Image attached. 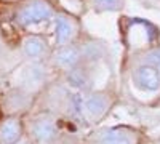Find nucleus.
I'll list each match as a JSON object with an SVG mask.
<instances>
[{
  "label": "nucleus",
  "instance_id": "nucleus-4",
  "mask_svg": "<svg viewBox=\"0 0 160 144\" xmlns=\"http://www.w3.org/2000/svg\"><path fill=\"white\" fill-rule=\"evenodd\" d=\"M138 136L128 128H109L99 135V144H136Z\"/></svg>",
  "mask_w": 160,
  "mask_h": 144
},
{
  "label": "nucleus",
  "instance_id": "nucleus-13",
  "mask_svg": "<svg viewBox=\"0 0 160 144\" xmlns=\"http://www.w3.org/2000/svg\"><path fill=\"white\" fill-rule=\"evenodd\" d=\"M149 58H151V61H152L151 64H154V66H155V67H157V69L160 71V50L154 51V53H152V55H151Z\"/></svg>",
  "mask_w": 160,
  "mask_h": 144
},
{
  "label": "nucleus",
  "instance_id": "nucleus-1",
  "mask_svg": "<svg viewBox=\"0 0 160 144\" xmlns=\"http://www.w3.org/2000/svg\"><path fill=\"white\" fill-rule=\"evenodd\" d=\"M53 16V10L45 0H31L22 5L15 15V21L21 27H32V26L50 21Z\"/></svg>",
  "mask_w": 160,
  "mask_h": 144
},
{
  "label": "nucleus",
  "instance_id": "nucleus-11",
  "mask_svg": "<svg viewBox=\"0 0 160 144\" xmlns=\"http://www.w3.org/2000/svg\"><path fill=\"white\" fill-rule=\"evenodd\" d=\"M68 82L74 88H87L90 85V75L83 69L74 67L68 72Z\"/></svg>",
  "mask_w": 160,
  "mask_h": 144
},
{
  "label": "nucleus",
  "instance_id": "nucleus-2",
  "mask_svg": "<svg viewBox=\"0 0 160 144\" xmlns=\"http://www.w3.org/2000/svg\"><path fill=\"white\" fill-rule=\"evenodd\" d=\"M133 83L141 91L154 93L160 88V71L151 62L141 64L133 72Z\"/></svg>",
  "mask_w": 160,
  "mask_h": 144
},
{
  "label": "nucleus",
  "instance_id": "nucleus-3",
  "mask_svg": "<svg viewBox=\"0 0 160 144\" xmlns=\"http://www.w3.org/2000/svg\"><path fill=\"white\" fill-rule=\"evenodd\" d=\"M31 132H32V136L35 138V141H38L40 144H50L58 136V128H56L55 122L50 119H45V117L32 122Z\"/></svg>",
  "mask_w": 160,
  "mask_h": 144
},
{
  "label": "nucleus",
  "instance_id": "nucleus-9",
  "mask_svg": "<svg viewBox=\"0 0 160 144\" xmlns=\"http://www.w3.org/2000/svg\"><path fill=\"white\" fill-rule=\"evenodd\" d=\"M109 107V99L106 95L101 93H93L85 99V112L91 120H98L106 114Z\"/></svg>",
  "mask_w": 160,
  "mask_h": 144
},
{
  "label": "nucleus",
  "instance_id": "nucleus-7",
  "mask_svg": "<svg viewBox=\"0 0 160 144\" xmlns=\"http://www.w3.org/2000/svg\"><path fill=\"white\" fill-rule=\"evenodd\" d=\"M21 122L16 117H7L0 122V144H15L21 139Z\"/></svg>",
  "mask_w": 160,
  "mask_h": 144
},
{
  "label": "nucleus",
  "instance_id": "nucleus-6",
  "mask_svg": "<svg viewBox=\"0 0 160 144\" xmlns=\"http://www.w3.org/2000/svg\"><path fill=\"white\" fill-rule=\"evenodd\" d=\"M19 80H21V85L24 88H29V90L37 88L45 80V69L37 62H31V64H28V66H24L21 69Z\"/></svg>",
  "mask_w": 160,
  "mask_h": 144
},
{
  "label": "nucleus",
  "instance_id": "nucleus-5",
  "mask_svg": "<svg viewBox=\"0 0 160 144\" xmlns=\"http://www.w3.org/2000/svg\"><path fill=\"white\" fill-rule=\"evenodd\" d=\"M55 64L61 69H74L77 67L80 61H82V51H80L77 47H72V45H64L61 47L56 53H55Z\"/></svg>",
  "mask_w": 160,
  "mask_h": 144
},
{
  "label": "nucleus",
  "instance_id": "nucleus-10",
  "mask_svg": "<svg viewBox=\"0 0 160 144\" xmlns=\"http://www.w3.org/2000/svg\"><path fill=\"white\" fill-rule=\"evenodd\" d=\"M45 48H47L45 42L40 37H37V35H29V37H26L22 40V53H24L26 58H29V59L40 58L43 55Z\"/></svg>",
  "mask_w": 160,
  "mask_h": 144
},
{
  "label": "nucleus",
  "instance_id": "nucleus-14",
  "mask_svg": "<svg viewBox=\"0 0 160 144\" xmlns=\"http://www.w3.org/2000/svg\"><path fill=\"white\" fill-rule=\"evenodd\" d=\"M15 144H24V142H15Z\"/></svg>",
  "mask_w": 160,
  "mask_h": 144
},
{
  "label": "nucleus",
  "instance_id": "nucleus-12",
  "mask_svg": "<svg viewBox=\"0 0 160 144\" xmlns=\"http://www.w3.org/2000/svg\"><path fill=\"white\" fill-rule=\"evenodd\" d=\"M95 3L104 10H117L120 7V0H95Z\"/></svg>",
  "mask_w": 160,
  "mask_h": 144
},
{
  "label": "nucleus",
  "instance_id": "nucleus-8",
  "mask_svg": "<svg viewBox=\"0 0 160 144\" xmlns=\"http://www.w3.org/2000/svg\"><path fill=\"white\" fill-rule=\"evenodd\" d=\"M75 34V24L71 18L68 16H56L55 19V38H56V43L64 47V45H68L71 40H72V37Z\"/></svg>",
  "mask_w": 160,
  "mask_h": 144
}]
</instances>
